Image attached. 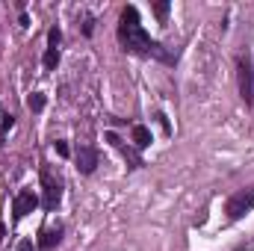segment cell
Wrapping results in <instances>:
<instances>
[{
    "label": "cell",
    "instance_id": "cell-2",
    "mask_svg": "<svg viewBox=\"0 0 254 251\" xmlns=\"http://www.w3.org/2000/svg\"><path fill=\"white\" fill-rule=\"evenodd\" d=\"M252 210H254V187L234 192V195L228 198V204H225L228 219H243V216H246V213H252Z\"/></svg>",
    "mask_w": 254,
    "mask_h": 251
},
{
    "label": "cell",
    "instance_id": "cell-11",
    "mask_svg": "<svg viewBox=\"0 0 254 251\" xmlns=\"http://www.w3.org/2000/svg\"><path fill=\"white\" fill-rule=\"evenodd\" d=\"M27 107H30L33 113H42V110H45V95H42V92H33V95L27 98Z\"/></svg>",
    "mask_w": 254,
    "mask_h": 251
},
{
    "label": "cell",
    "instance_id": "cell-10",
    "mask_svg": "<svg viewBox=\"0 0 254 251\" xmlns=\"http://www.w3.org/2000/svg\"><path fill=\"white\" fill-rule=\"evenodd\" d=\"M42 63H45V71H57V65H60V48H48Z\"/></svg>",
    "mask_w": 254,
    "mask_h": 251
},
{
    "label": "cell",
    "instance_id": "cell-7",
    "mask_svg": "<svg viewBox=\"0 0 254 251\" xmlns=\"http://www.w3.org/2000/svg\"><path fill=\"white\" fill-rule=\"evenodd\" d=\"M60 237H63V228H60V225H57V228H45V231H42V240H39V249L51 251L60 243Z\"/></svg>",
    "mask_w": 254,
    "mask_h": 251
},
{
    "label": "cell",
    "instance_id": "cell-3",
    "mask_svg": "<svg viewBox=\"0 0 254 251\" xmlns=\"http://www.w3.org/2000/svg\"><path fill=\"white\" fill-rule=\"evenodd\" d=\"M42 189H45V210H57L63 201V181L54 178L51 169H42Z\"/></svg>",
    "mask_w": 254,
    "mask_h": 251
},
{
    "label": "cell",
    "instance_id": "cell-6",
    "mask_svg": "<svg viewBox=\"0 0 254 251\" xmlns=\"http://www.w3.org/2000/svg\"><path fill=\"white\" fill-rule=\"evenodd\" d=\"M98 166V151L92 145H80L77 148V172L80 175H92Z\"/></svg>",
    "mask_w": 254,
    "mask_h": 251
},
{
    "label": "cell",
    "instance_id": "cell-15",
    "mask_svg": "<svg viewBox=\"0 0 254 251\" xmlns=\"http://www.w3.org/2000/svg\"><path fill=\"white\" fill-rule=\"evenodd\" d=\"M15 251H33V240H21V243H18V249Z\"/></svg>",
    "mask_w": 254,
    "mask_h": 251
},
{
    "label": "cell",
    "instance_id": "cell-5",
    "mask_svg": "<svg viewBox=\"0 0 254 251\" xmlns=\"http://www.w3.org/2000/svg\"><path fill=\"white\" fill-rule=\"evenodd\" d=\"M36 207H39V198H36L33 189H21V192L15 195V201H12V213H15V219H24V216L33 213Z\"/></svg>",
    "mask_w": 254,
    "mask_h": 251
},
{
    "label": "cell",
    "instance_id": "cell-9",
    "mask_svg": "<svg viewBox=\"0 0 254 251\" xmlns=\"http://www.w3.org/2000/svg\"><path fill=\"white\" fill-rule=\"evenodd\" d=\"M133 145H136V148H148V145H151V130L145 125L133 127Z\"/></svg>",
    "mask_w": 254,
    "mask_h": 251
},
{
    "label": "cell",
    "instance_id": "cell-4",
    "mask_svg": "<svg viewBox=\"0 0 254 251\" xmlns=\"http://www.w3.org/2000/svg\"><path fill=\"white\" fill-rule=\"evenodd\" d=\"M240 95L246 104H254V65H252V57H240Z\"/></svg>",
    "mask_w": 254,
    "mask_h": 251
},
{
    "label": "cell",
    "instance_id": "cell-14",
    "mask_svg": "<svg viewBox=\"0 0 254 251\" xmlns=\"http://www.w3.org/2000/svg\"><path fill=\"white\" fill-rule=\"evenodd\" d=\"M54 148H57V154H60V157H68V154H71V151H68V142H65V139H57V145H54Z\"/></svg>",
    "mask_w": 254,
    "mask_h": 251
},
{
    "label": "cell",
    "instance_id": "cell-13",
    "mask_svg": "<svg viewBox=\"0 0 254 251\" xmlns=\"http://www.w3.org/2000/svg\"><path fill=\"white\" fill-rule=\"evenodd\" d=\"M154 15H157L160 21H166V15H169V3H166V0H160V3H154Z\"/></svg>",
    "mask_w": 254,
    "mask_h": 251
},
{
    "label": "cell",
    "instance_id": "cell-1",
    "mask_svg": "<svg viewBox=\"0 0 254 251\" xmlns=\"http://www.w3.org/2000/svg\"><path fill=\"white\" fill-rule=\"evenodd\" d=\"M119 42H122V48H125V51H130V54L157 57V60H163V63H172V57L163 51V45L151 42V36L145 33V27H142V21H139V12H136V6H125V12H122V24H119Z\"/></svg>",
    "mask_w": 254,
    "mask_h": 251
},
{
    "label": "cell",
    "instance_id": "cell-8",
    "mask_svg": "<svg viewBox=\"0 0 254 251\" xmlns=\"http://www.w3.org/2000/svg\"><path fill=\"white\" fill-rule=\"evenodd\" d=\"M107 139H110V142H113V145H116V148H122V154H125L127 160H130V163H133V169H139V166H142V160H139V154H136V151H133V148H127V145H122V139H119V136H116V133H110V136H107Z\"/></svg>",
    "mask_w": 254,
    "mask_h": 251
},
{
    "label": "cell",
    "instance_id": "cell-16",
    "mask_svg": "<svg viewBox=\"0 0 254 251\" xmlns=\"http://www.w3.org/2000/svg\"><path fill=\"white\" fill-rule=\"evenodd\" d=\"M92 30H95V21H92V18H86V24H83V33H86V36H92Z\"/></svg>",
    "mask_w": 254,
    "mask_h": 251
},
{
    "label": "cell",
    "instance_id": "cell-12",
    "mask_svg": "<svg viewBox=\"0 0 254 251\" xmlns=\"http://www.w3.org/2000/svg\"><path fill=\"white\" fill-rule=\"evenodd\" d=\"M60 39H63L60 27H51V33H48V48H60Z\"/></svg>",
    "mask_w": 254,
    "mask_h": 251
}]
</instances>
